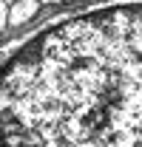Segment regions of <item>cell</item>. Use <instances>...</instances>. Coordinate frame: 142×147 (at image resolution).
<instances>
[{
  "label": "cell",
  "instance_id": "cell-5",
  "mask_svg": "<svg viewBox=\"0 0 142 147\" xmlns=\"http://www.w3.org/2000/svg\"><path fill=\"white\" fill-rule=\"evenodd\" d=\"M6 3H14V0H6Z\"/></svg>",
  "mask_w": 142,
  "mask_h": 147
},
{
  "label": "cell",
  "instance_id": "cell-2",
  "mask_svg": "<svg viewBox=\"0 0 142 147\" xmlns=\"http://www.w3.org/2000/svg\"><path fill=\"white\" fill-rule=\"evenodd\" d=\"M40 0H14L9 6V26L12 28H23L40 14Z\"/></svg>",
  "mask_w": 142,
  "mask_h": 147
},
{
  "label": "cell",
  "instance_id": "cell-4",
  "mask_svg": "<svg viewBox=\"0 0 142 147\" xmlns=\"http://www.w3.org/2000/svg\"><path fill=\"white\" fill-rule=\"evenodd\" d=\"M40 3H71V0H40Z\"/></svg>",
  "mask_w": 142,
  "mask_h": 147
},
{
  "label": "cell",
  "instance_id": "cell-3",
  "mask_svg": "<svg viewBox=\"0 0 142 147\" xmlns=\"http://www.w3.org/2000/svg\"><path fill=\"white\" fill-rule=\"evenodd\" d=\"M6 28H9V3L0 0V31H6Z\"/></svg>",
  "mask_w": 142,
  "mask_h": 147
},
{
  "label": "cell",
  "instance_id": "cell-1",
  "mask_svg": "<svg viewBox=\"0 0 142 147\" xmlns=\"http://www.w3.org/2000/svg\"><path fill=\"white\" fill-rule=\"evenodd\" d=\"M0 147H142V0H91L0 45Z\"/></svg>",
  "mask_w": 142,
  "mask_h": 147
}]
</instances>
